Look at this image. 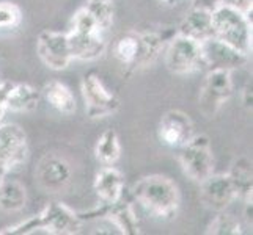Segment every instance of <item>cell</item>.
Segmentation results:
<instances>
[{"label":"cell","instance_id":"5bb4252c","mask_svg":"<svg viewBox=\"0 0 253 235\" xmlns=\"http://www.w3.org/2000/svg\"><path fill=\"white\" fill-rule=\"evenodd\" d=\"M202 54L205 66H209V69H226L231 72L244 66L249 60V55H244L238 49L214 36L202 42Z\"/></svg>","mask_w":253,"mask_h":235},{"label":"cell","instance_id":"7a4b0ae2","mask_svg":"<svg viewBox=\"0 0 253 235\" xmlns=\"http://www.w3.org/2000/svg\"><path fill=\"white\" fill-rule=\"evenodd\" d=\"M104 30L98 27L86 8H79L71 22V29L66 33L73 60L81 62H93L101 58L107 50V41Z\"/></svg>","mask_w":253,"mask_h":235},{"label":"cell","instance_id":"cb8c5ba5","mask_svg":"<svg viewBox=\"0 0 253 235\" xmlns=\"http://www.w3.org/2000/svg\"><path fill=\"white\" fill-rule=\"evenodd\" d=\"M242 223L231 213L219 212V215L209 223L208 226V235H241Z\"/></svg>","mask_w":253,"mask_h":235},{"label":"cell","instance_id":"3957f363","mask_svg":"<svg viewBox=\"0 0 253 235\" xmlns=\"http://www.w3.org/2000/svg\"><path fill=\"white\" fill-rule=\"evenodd\" d=\"M214 38L220 39L244 55L252 54V17L230 5H219L211 11Z\"/></svg>","mask_w":253,"mask_h":235},{"label":"cell","instance_id":"7402d4cb","mask_svg":"<svg viewBox=\"0 0 253 235\" xmlns=\"http://www.w3.org/2000/svg\"><path fill=\"white\" fill-rule=\"evenodd\" d=\"M27 204V190L14 179H3L0 184V210L6 213L21 212Z\"/></svg>","mask_w":253,"mask_h":235},{"label":"cell","instance_id":"8fae6325","mask_svg":"<svg viewBox=\"0 0 253 235\" xmlns=\"http://www.w3.org/2000/svg\"><path fill=\"white\" fill-rule=\"evenodd\" d=\"M195 135V126L186 111L171 108L159 119L158 136L162 144L171 149H179Z\"/></svg>","mask_w":253,"mask_h":235},{"label":"cell","instance_id":"4dcf8cb0","mask_svg":"<svg viewBox=\"0 0 253 235\" xmlns=\"http://www.w3.org/2000/svg\"><path fill=\"white\" fill-rule=\"evenodd\" d=\"M8 171H10V169H8V168L5 167V165H3L2 162H0V184H2V182H3V179L6 177Z\"/></svg>","mask_w":253,"mask_h":235},{"label":"cell","instance_id":"d6986e66","mask_svg":"<svg viewBox=\"0 0 253 235\" xmlns=\"http://www.w3.org/2000/svg\"><path fill=\"white\" fill-rule=\"evenodd\" d=\"M113 57L120 65L129 69H138L142 60V36L140 32H129L121 34L113 44Z\"/></svg>","mask_w":253,"mask_h":235},{"label":"cell","instance_id":"7c38bea8","mask_svg":"<svg viewBox=\"0 0 253 235\" xmlns=\"http://www.w3.org/2000/svg\"><path fill=\"white\" fill-rule=\"evenodd\" d=\"M200 199L214 212H225L233 201H236V191L233 182L226 174H211L203 182H200Z\"/></svg>","mask_w":253,"mask_h":235},{"label":"cell","instance_id":"603a6c76","mask_svg":"<svg viewBox=\"0 0 253 235\" xmlns=\"http://www.w3.org/2000/svg\"><path fill=\"white\" fill-rule=\"evenodd\" d=\"M94 157L102 167H113L121 157V143L115 129H106L94 144Z\"/></svg>","mask_w":253,"mask_h":235},{"label":"cell","instance_id":"9c48e42d","mask_svg":"<svg viewBox=\"0 0 253 235\" xmlns=\"http://www.w3.org/2000/svg\"><path fill=\"white\" fill-rule=\"evenodd\" d=\"M37 54L42 65L52 71H65L73 62L68 36L63 32L42 30L37 39Z\"/></svg>","mask_w":253,"mask_h":235},{"label":"cell","instance_id":"2e32d148","mask_svg":"<svg viewBox=\"0 0 253 235\" xmlns=\"http://www.w3.org/2000/svg\"><path fill=\"white\" fill-rule=\"evenodd\" d=\"M99 216L102 220L109 221L113 228H117L120 234H125V235L140 234V226H138V220L134 212V207L132 204L125 202L123 198L115 204L104 205Z\"/></svg>","mask_w":253,"mask_h":235},{"label":"cell","instance_id":"f546056e","mask_svg":"<svg viewBox=\"0 0 253 235\" xmlns=\"http://www.w3.org/2000/svg\"><path fill=\"white\" fill-rule=\"evenodd\" d=\"M252 102H253V93H252V83H249L242 90V105L247 110H252Z\"/></svg>","mask_w":253,"mask_h":235},{"label":"cell","instance_id":"e0dca14e","mask_svg":"<svg viewBox=\"0 0 253 235\" xmlns=\"http://www.w3.org/2000/svg\"><path fill=\"white\" fill-rule=\"evenodd\" d=\"M176 33L184 34L198 42H203L214 36L212 29V16L211 11L203 10V8H192L184 16L176 29Z\"/></svg>","mask_w":253,"mask_h":235},{"label":"cell","instance_id":"9a60e30c","mask_svg":"<svg viewBox=\"0 0 253 235\" xmlns=\"http://www.w3.org/2000/svg\"><path fill=\"white\" fill-rule=\"evenodd\" d=\"M93 190L102 205H110L118 202L123 198L125 177L117 168L104 167L94 177Z\"/></svg>","mask_w":253,"mask_h":235},{"label":"cell","instance_id":"30bf717a","mask_svg":"<svg viewBox=\"0 0 253 235\" xmlns=\"http://www.w3.org/2000/svg\"><path fill=\"white\" fill-rule=\"evenodd\" d=\"M73 171L63 157L47 154L38 162L35 169V180L46 193H62L71 184Z\"/></svg>","mask_w":253,"mask_h":235},{"label":"cell","instance_id":"4fadbf2b","mask_svg":"<svg viewBox=\"0 0 253 235\" xmlns=\"http://www.w3.org/2000/svg\"><path fill=\"white\" fill-rule=\"evenodd\" d=\"M29 141L24 129L17 124H0V162L13 169L25 162Z\"/></svg>","mask_w":253,"mask_h":235},{"label":"cell","instance_id":"484cf974","mask_svg":"<svg viewBox=\"0 0 253 235\" xmlns=\"http://www.w3.org/2000/svg\"><path fill=\"white\" fill-rule=\"evenodd\" d=\"M22 24V10L13 2H0V32L16 30Z\"/></svg>","mask_w":253,"mask_h":235},{"label":"cell","instance_id":"f1b7e54d","mask_svg":"<svg viewBox=\"0 0 253 235\" xmlns=\"http://www.w3.org/2000/svg\"><path fill=\"white\" fill-rule=\"evenodd\" d=\"M194 8H203V10L212 11L217 6L222 5V0H192Z\"/></svg>","mask_w":253,"mask_h":235},{"label":"cell","instance_id":"44dd1931","mask_svg":"<svg viewBox=\"0 0 253 235\" xmlns=\"http://www.w3.org/2000/svg\"><path fill=\"white\" fill-rule=\"evenodd\" d=\"M228 176L233 182L236 198L242 201L252 199L253 193V172H252V162L247 157H239L231 163V169Z\"/></svg>","mask_w":253,"mask_h":235},{"label":"cell","instance_id":"ba28073f","mask_svg":"<svg viewBox=\"0 0 253 235\" xmlns=\"http://www.w3.org/2000/svg\"><path fill=\"white\" fill-rule=\"evenodd\" d=\"M40 234L74 235L82 228V216L62 202H49L35 216Z\"/></svg>","mask_w":253,"mask_h":235},{"label":"cell","instance_id":"d4e9b609","mask_svg":"<svg viewBox=\"0 0 253 235\" xmlns=\"http://www.w3.org/2000/svg\"><path fill=\"white\" fill-rule=\"evenodd\" d=\"M86 11L91 14L98 27L107 32L113 24V6L112 0H88L85 5Z\"/></svg>","mask_w":253,"mask_h":235},{"label":"cell","instance_id":"1f68e13d","mask_svg":"<svg viewBox=\"0 0 253 235\" xmlns=\"http://www.w3.org/2000/svg\"><path fill=\"white\" fill-rule=\"evenodd\" d=\"M158 2H161V3H165V5H171V3L176 2V0H158Z\"/></svg>","mask_w":253,"mask_h":235},{"label":"cell","instance_id":"ac0fdd59","mask_svg":"<svg viewBox=\"0 0 253 235\" xmlns=\"http://www.w3.org/2000/svg\"><path fill=\"white\" fill-rule=\"evenodd\" d=\"M41 93L29 83L11 82L8 88L5 105L8 111L14 113H29L38 108Z\"/></svg>","mask_w":253,"mask_h":235},{"label":"cell","instance_id":"6da1fadb","mask_svg":"<svg viewBox=\"0 0 253 235\" xmlns=\"http://www.w3.org/2000/svg\"><path fill=\"white\" fill-rule=\"evenodd\" d=\"M130 195L145 212L159 220H173L181 205V193L174 182L162 174H151L135 182Z\"/></svg>","mask_w":253,"mask_h":235},{"label":"cell","instance_id":"83f0119b","mask_svg":"<svg viewBox=\"0 0 253 235\" xmlns=\"http://www.w3.org/2000/svg\"><path fill=\"white\" fill-rule=\"evenodd\" d=\"M222 3L230 5L246 14H252V0H222Z\"/></svg>","mask_w":253,"mask_h":235},{"label":"cell","instance_id":"ffe728a7","mask_svg":"<svg viewBox=\"0 0 253 235\" xmlns=\"http://www.w3.org/2000/svg\"><path fill=\"white\" fill-rule=\"evenodd\" d=\"M42 96L49 102V105L57 110L60 115L71 116L77 110L76 98L71 88L60 80H49L42 88Z\"/></svg>","mask_w":253,"mask_h":235},{"label":"cell","instance_id":"8992f818","mask_svg":"<svg viewBox=\"0 0 253 235\" xmlns=\"http://www.w3.org/2000/svg\"><path fill=\"white\" fill-rule=\"evenodd\" d=\"M182 172L200 184L214 172V155L211 149V140L208 135H194L189 143L179 147L178 155Z\"/></svg>","mask_w":253,"mask_h":235},{"label":"cell","instance_id":"52a82bcc","mask_svg":"<svg viewBox=\"0 0 253 235\" xmlns=\"http://www.w3.org/2000/svg\"><path fill=\"white\" fill-rule=\"evenodd\" d=\"M81 93L90 119H104L113 116L120 110L118 96L110 91L96 72L85 74L81 82Z\"/></svg>","mask_w":253,"mask_h":235},{"label":"cell","instance_id":"4316f807","mask_svg":"<svg viewBox=\"0 0 253 235\" xmlns=\"http://www.w3.org/2000/svg\"><path fill=\"white\" fill-rule=\"evenodd\" d=\"M11 85V80H2L0 82V124H2V121L5 119V115H6V105H5V98H6V93H8V88H10Z\"/></svg>","mask_w":253,"mask_h":235},{"label":"cell","instance_id":"277c9868","mask_svg":"<svg viewBox=\"0 0 253 235\" xmlns=\"http://www.w3.org/2000/svg\"><path fill=\"white\" fill-rule=\"evenodd\" d=\"M165 66L176 75H189L205 67L202 42L174 33L165 44Z\"/></svg>","mask_w":253,"mask_h":235},{"label":"cell","instance_id":"5b68a950","mask_svg":"<svg viewBox=\"0 0 253 235\" xmlns=\"http://www.w3.org/2000/svg\"><path fill=\"white\" fill-rule=\"evenodd\" d=\"M233 96V78L231 71L226 69H209L203 78L198 93V110L211 119L219 115L223 105Z\"/></svg>","mask_w":253,"mask_h":235}]
</instances>
